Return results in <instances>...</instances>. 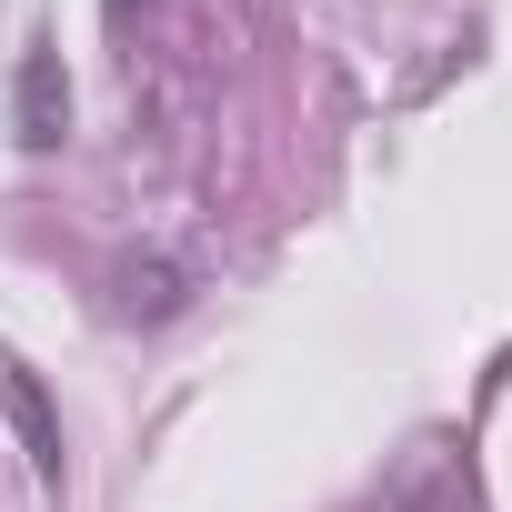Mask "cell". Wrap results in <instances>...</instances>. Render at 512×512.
<instances>
[{
  "mask_svg": "<svg viewBox=\"0 0 512 512\" xmlns=\"http://www.w3.org/2000/svg\"><path fill=\"white\" fill-rule=\"evenodd\" d=\"M51 101H61V71L31 61V71H21V141H51Z\"/></svg>",
  "mask_w": 512,
  "mask_h": 512,
  "instance_id": "1",
  "label": "cell"
},
{
  "mask_svg": "<svg viewBox=\"0 0 512 512\" xmlns=\"http://www.w3.org/2000/svg\"><path fill=\"white\" fill-rule=\"evenodd\" d=\"M181 292H171V272H131V292H121V312H171Z\"/></svg>",
  "mask_w": 512,
  "mask_h": 512,
  "instance_id": "2",
  "label": "cell"
}]
</instances>
